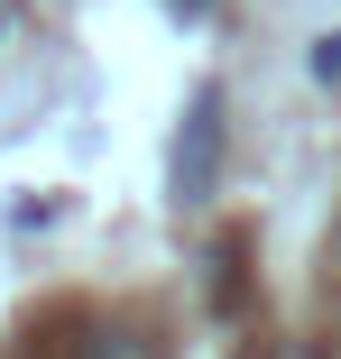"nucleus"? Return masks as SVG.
I'll return each mask as SVG.
<instances>
[{"mask_svg":"<svg viewBox=\"0 0 341 359\" xmlns=\"http://www.w3.org/2000/svg\"><path fill=\"white\" fill-rule=\"evenodd\" d=\"M83 359H148V341H139V332H93Z\"/></svg>","mask_w":341,"mask_h":359,"instance_id":"f03ea898","label":"nucleus"},{"mask_svg":"<svg viewBox=\"0 0 341 359\" xmlns=\"http://www.w3.org/2000/svg\"><path fill=\"white\" fill-rule=\"evenodd\" d=\"M175 10H203V0H175Z\"/></svg>","mask_w":341,"mask_h":359,"instance_id":"7ed1b4c3","label":"nucleus"},{"mask_svg":"<svg viewBox=\"0 0 341 359\" xmlns=\"http://www.w3.org/2000/svg\"><path fill=\"white\" fill-rule=\"evenodd\" d=\"M213 175H222V93L203 83V93L185 102L175 157H166V184H175V203H213Z\"/></svg>","mask_w":341,"mask_h":359,"instance_id":"f257e3e1","label":"nucleus"}]
</instances>
